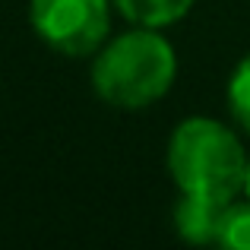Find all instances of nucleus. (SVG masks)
<instances>
[{"label":"nucleus","mask_w":250,"mask_h":250,"mask_svg":"<svg viewBox=\"0 0 250 250\" xmlns=\"http://www.w3.org/2000/svg\"><path fill=\"white\" fill-rule=\"evenodd\" d=\"M89 80L104 104L140 111L171 92L177 80V54L162 29L133 25L95 51Z\"/></svg>","instance_id":"f257e3e1"},{"label":"nucleus","mask_w":250,"mask_h":250,"mask_svg":"<svg viewBox=\"0 0 250 250\" xmlns=\"http://www.w3.org/2000/svg\"><path fill=\"white\" fill-rule=\"evenodd\" d=\"M247 159L238 133L215 117H187L171 130L168 174L184 196L231 203L244 193Z\"/></svg>","instance_id":"f03ea898"},{"label":"nucleus","mask_w":250,"mask_h":250,"mask_svg":"<svg viewBox=\"0 0 250 250\" xmlns=\"http://www.w3.org/2000/svg\"><path fill=\"white\" fill-rule=\"evenodd\" d=\"M35 35L63 57H89L108 42L111 0H29Z\"/></svg>","instance_id":"7ed1b4c3"},{"label":"nucleus","mask_w":250,"mask_h":250,"mask_svg":"<svg viewBox=\"0 0 250 250\" xmlns=\"http://www.w3.org/2000/svg\"><path fill=\"white\" fill-rule=\"evenodd\" d=\"M228 203L203 200V196H184L174 209V228L190 244H219L222 219H225Z\"/></svg>","instance_id":"20e7f679"},{"label":"nucleus","mask_w":250,"mask_h":250,"mask_svg":"<svg viewBox=\"0 0 250 250\" xmlns=\"http://www.w3.org/2000/svg\"><path fill=\"white\" fill-rule=\"evenodd\" d=\"M114 6L133 25H143V29H168V25L181 22L193 10V0H114Z\"/></svg>","instance_id":"39448f33"},{"label":"nucleus","mask_w":250,"mask_h":250,"mask_svg":"<svg viewBox=\"0 0 250 250\" xmlns=\"http://www.w3.org/2000/svg\"><path fill=\"white\" fill-rule=\"evenodd\" d=\"M228 111H231L234 124H241L250 133V54L241 57V63L228 80Z\"/></svg>","instance_id":"423d86ee"},{"label":"nucleus","mask_w":250,"mask_h":250,"mask_svg":"<svg viewBox=\"0 0 250 250\" xmlns=\"http://www.w3.org/2000/svg\"><path fill=\"white\" fill-rule=\"evenodd\" d=\"M222 247L231 250H250V200L247 203H228L225 219H222V234H219Z\"/></svg>","instance_id":"0eeeda50"},{"label":"nucleus","mask_w":250,"mask_h":250,"mask_svg":"<svg viewBox=\"0 0 250 250\" xmlns=\"http://www.w3.org/2000/svg\"><path fill=\"white\" fill-rule=\"evenodd\" d=\"M244 196L250 200V159H247V174H244Z\"/></svg>","instance_id":"6e6552de"}]
</instances>
